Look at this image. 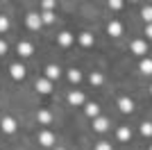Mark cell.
<instances>
[{"label": "cell", "mask_w": 152, "mask_h": 150, "mask_svg": "<svg viewBox=\"0 0 152 150\" xmlns=\"http://www.w3.org/2000/svg\"><path fill=\"white\" fill-rule=\"evenodd\" d=\"M0 130L7 132V134H14V132H16V121H14L12 116H5V118L0 121Z\"/></svg>", "instance_id": "6da1fadb"}, {"label": "cell", "mask_w": 152, "mask_h": 150, "mask_svg": "<svg viewBox=\"0 0 152 150\" xmlns=\"http://www.w3.org/2000/svg\"><path fill=\"white\" fill-rule=\"evenodd\" d=\"M132 52L134 55H139V57H143L148 52V43L143 41V39H136V41H132Z\"/></svg>", "instance_id": "7a4b0ae2"}, {"label": "cell", "mask_w": 152, "mask_h": 150, "mask_svg": "<svg viewBox=\"0 0 152 150\" xmlns=\"http://www.w3.org/2000/svg\"><path fill=\"white\" fill-rule=\"evenodd\" d=\"M9 75H12L14 80H23L25 77V66L23 64H12L9 66Z\"/></svg>", "instance_id": "3957f363"}, {"label": "cell", "mask_w": 152, "mask_h": 150, "mask_svg": "<svg viewBox=\"0 0 152 150\" xmlns=\"http://www.w3.org/2000/svg\"><path fill=\"white\" fill-rule=\"evenodd\" d=\"M25 23H27V27H30V30H39L43 21H41V14H27Z\"/></svg>", "instance_id": "277c9868"}, {"label": "cell", "mask_w": 152, "mask_h": 150, "mask_svg": "<svg viewBox=\"0 0 152 150\" xmlns=\"http://www.w3.org/2000/svg\"><path fill=\"white\" fill-rule=\"evenodd\" d=\"M68 102L73 107L84 105V93H82V91H70V93H68Z\"/></svg>", "instance_id": "5b68a950"}, {"label": "cell", "mask_w": 152, "mask_h": 150, "mask_svg": "<svg viewBox=\"0 0 152 150\" xmlns=\"http://www.w3.org/2000/svg\"><path fill=\"white\" fill-rule=\"evenodd\" d=\"M59 75H61V68H59L57 64H50V66H45V80H57Z\"/></svg>", "instance_id": "8992f818"}, {"label": "cell", "mask_w": 152, "mask_h": 150, "mask_svg": "<svg viewBox=\"0 0 152 150\" xmlns=\"http://www.w3.org/2000/svg\"><path fill=\"white\" fill-rule=\"evenodd\" d=\"M39 143H41V146H52V143H55V134L48 132V130L39 132Z\"/></svg>", "instance_id": "52a82bcc"}, {"label": "cell", "mask_w": 152, "mask_h": 150, "mask_svg": "<svg viewBox=\"0 0 152 150\" xmlns=\"http://www.w3.org/2000/svg\"><path fill=\"white\" fill-rule=\"evenodd\" d=\"M118 109H121V112H125V114L134 112V100H132V98H121V100H118Z\"/></svg>", "instance_id": "ba28073f"}, {"label": "cell", "mask_w": 152, "mask_h": 150, "mask_svg": "<svg viewBox=\"0 0 152 150\" xmlns=\"http://www.w3.org/2000/svg\"><path fill=\"white\" fill-rule=\"evenodd\" d=\"M107 32L111 34V37H121V34H123V25L118 23V21H109V25H107Z\"/></svg>", "instance_id": "9c48e42d"}, {"label": "cell", "mask_w": 152, "mask_h": 150, "mask_svg": "<svg viewBox=\"0 0 152 150\" xmlns=\"http://www.w3.org/2000/svg\"><path fill=\"white\" fill-rule=\"evenodd\" d=\"M37 91H39V93H50V91H52V84H50V80H45V77L37 80Z\"/></svg>", "instance_id": "30bf717a"}, {"label": "cell", "mask_w": 152, "mask_h": 150, "mask_svg": "<svg viewBox=\"0 0 152 150\" xmlns=\"http://www.w3.org/2000/svg\"><path fill=\"white\" fill-rule=\"evenodd\" d=\"M109 127V118H104V116H98V118L93 121V130L95 132H104Z\"/></svg>", "instance_id": "8fae6325"}, {"label": "cell", "mask_w": 152, "mask_h": 150, "mask_svg": "<svg viewBox=\"0 0 152 150\" xmlns=\"http://www.w3.org/2000/svg\"><path fill=\"white\" fill-rule=\"evenodd\" d=\"M32 50H34V48H32L30 41H20V43H18V55H20V57H30Z\"/></svg>", "instance_id": "7c38bea8"}, {"label": "cell", "mask_w": 152, "mask_h": 150, "mask_svg": "<svg viewBox=\"0 0 152 150\" xmlns=\"http://www.w3.org/2000/svg\"><path fill=\"white\" fill-rule=\"evenodd\" d=\"M84 112H86V116H89V118H98V114H100V107L95 105V102H89V105L84 107Z\"/></svg>", "instance_id": "4fadbf2b"}, {"label": "cell", "mask_w": 152, "mask_h": 150, "mask_svg": "<svg viewBox=\"0 0 152 150\" xmlns=\"http://www.w3.org/2000/svg\"><path fill=\"white\" fill-rule=\"evenodd\" d=\"M37 121H39L41 125H48V123L52 121V114L48 112V109H41V112H37Z\"/></svg>", "instance_id": "5bb4252c"}, {"label": "cell", "mask_w": 152, "mask_h": 150, "mask_svg": "<svg viewBox=\"0 0 152 150\" xmlns=\"http://www.w3.org/2000/svg\"><path fill=\"white\" fill-rule=\"evenodd\" d=\"M80 43H82L84 48L93 46V34H91V32H82V34H80Z\"/></svg>", "instance_id": "9a60e30c"}, {"label": "cell", "mask_w": 152, "mask_h": 150, "mask_svg": "<svg viewBox=\"0 0 152 150\" xmlns=\"http://www.w3.org/2000/svg\"><path fill=\"white\" fill-rule=\"evenodd\" d=\"M57 41H59V46H70L73 43V34H70V32H61L57 37Z\"/></svg>", "instance_id": "2e32d148"}, {"label": "cell", "mask_w": 152, "mask_h": 150, "mask_svg": "<svg viewBox=\"0 0 152 150\" xmlns=\"http://www.w3.org/2000/svg\"><path fill=\"white\" fill-rule=\"evenodd\" d=\"M89 82L93 84V87H100L102 84V73H98V71H93V73L89 75Z\"/></svg>", "instance_id": "e0dca14e"}, {"label": "cell", "mask_w": 152, "mask_h": 150, "mask_svg": "<svg viewBox=\"0 0 152 150\" xmlns=\"http://www.w3.org/2000/svg\"><path fill=\"white\" fill-rule=\"evenodd\" d=\"M141 71H143L145 75H150V73H152V59L143 57V59H141Z\"/></svg>", "instance_id": "ac0fdd59"}, {"label": "cell", "mask_w": 152, "mask_h": 150, "mask_svg": "<svg viewBox=\"0 0 152 150\" xmlns=\"http://www.w3.org/2000/svg\"><path fill=\"white\" fill-rule=\"evenodd\" d=\"M68 80L73 82V84H77V82L82 80V73H80L77 68H70V71H68Z\"/></svg>", "instance_id": "d6986e66"}, {"label": "cell", "mask_w": 152, "mask_h": 150, "mask_svg": "<svg viewBox=\"0 0 152 150\" xmlns=\"http://www.w3.org/2000/svg\"><path fill=\"white\" fill-rule=\"evenodd\" d=\"M118 139H121V141H129V139H132V130H129V127H121V130H118Z\"/></svg>", "instance_id": "ffe728a7"}, {"label": "cell", "mask_w": 152, "mask_h": 150, "mask_svg": "<svg viewBox=\"0 0 152 150\" xmlns=\"http://www.w3.org/2000/svg\"><path fill=\"white\" fill-rule=\"evenodd\" d=\"M141 134H143V137H152V123L150 121L141 123Z\"/></svg>", "instance_id": "44dd1931"}, {"label": "cell", "mask_w": 152, "mask_h": 150, "mask_svg": "<svg viewBox=\"0 0 152 150\" xmlns=\"http://www.w3.org/2000/svg\"><path fill=\"white\" fill-rule=\"evenodd\" d=\"M141 16H143V21H148V25H152V7H143Z\"/></svg>", "instance_id": "7402d4cb"}, {"label": "cell", "mask_w": 152, "mask_h": 150, "mask_svg": "<svg viewBox=\"0 0 152 150\" xmlns=\"http://www.w3.org/2000/svg\"><path fill=\"white\" fill-rule=\"evenodd\" d=\"M41 21H43V23H52V21H55V14L52 12H43L41 14Z\"/></svg>", "instance_id": "603a6c76"}, {"label": "cell", "mask_w": 152, "mask_h": 150, "mask_svg": "<svg viewBox=\"0 0 152 150\" xmlns=\"http://www.w3.org/2000/svg\"><path fill=\"white\" fill-rule=\"evenodd\" d=\"M7 27H9V21H7V16H0V34H2V32H7Z\"/></svg>", "instance_id": "cb8c5ba5"}, {"label": "cell", "mask_w": 152, "mask_h": 150, "mask_svg": "<svg viewBox=\"0 0 152 150\" xmlns=\"http://www.w3.org/2000/svg\"><path fill=\"white\" fill-rule=\"evenodd\" d=\"M95 150H114V148H111V143H107V141H100V143L95 146Z\"/></svg>", "instance_id": "d4e9b609"}, {"label": "cell", "mask_w": 152, "mask_h": 150, "mask_svg": "<svg viewBox=\"0 0 152 150\" xmlns=\"http://www.w3.org/2000/svg\"><path fill=\"white\" fill-rule=\"evenodd\" d=\"M109 7H111V9H121L123 2H121V0H111V2H109Z\"/></svg>", "instance_id": "484cf974"}, {"label": "cell", "mask_w": 152, "mask_h": 150, "mask_svg": "<svg viewBox=\"0 0 152 150\" xmlns=\"http://www.w3.org/2000/svg\"><path fill=\"white\" fill-rule=\"evenodd\" d=\"M5 52H7V43H5V41H0V55H5Z\"/></svg>", "instance_id": "4316f807"}, {"label": "cell", "mask_w": 152, "mask_h": 150, "mask_svg": "<svg viewBox=\"0 0 152 150\" xmlns=\"http://www.w3.org/2000/svg\"><path fill=\"white\" fill-rule=\"evenodd\" d=\"M145 34H148V37L152 39V25H148V27H145Z\"/></svg>", "instance_id": "83f0119b"}, {"label": "cell", "mask_w": 152, "mask_h": 150, "mask_svg": "<svg viewBox=\"0 0 152 150\" xmlns=\"http://www.w3.org/2000/svg\"><path fill=\"white\" fill-rule=\"evenodd\" d=\"M55 150H64V148H55Z\"/></svg>", "instance_id": "f1b7e54d"}, {"label": "cell", "mask_w": 152, "mask_h": 150, "mask_svg": "<svg viewBox=\"0 0 152 150\" xmlns=\"http://www.w3.org/2000/svg\"><path fill=\"white\" fill-rule=\"evenodd\" d=\"M150 93H152V87H150Z\"/></svg>", "instance_id": "f546056e"}, {"label": "cell", "mask_w": 152, "mask_h": 150, "mask_svg": "<svg viewBox=\"0 0 152 150\" xmlns=\"http://www.w3.org/2000/svg\"><path fill=\"white\" fill-rule=\"evenodd\" d=\"M150 150H152V146H150Z\"/></svg>", "instance_id": "4dcf8cb0"}]
</instances>
